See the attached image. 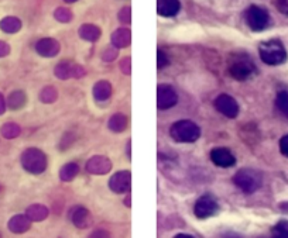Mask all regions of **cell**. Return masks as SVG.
<instances>
[{
	"instance_id": "1",
	"label": "cell",
	"mask_w": 288,
	"mask_h": 238,
	"mask_svg": "<svg viewBox=\"0 0 288 238\" xmlns=\"http://www.w3.org/2000/svg\"><path fill=\"white\" fill-rule=\"evenodd\" d=\"M229 74L236 81H249L257 74V68L247 54L236 53L229 58Z\"/></svg>"
},
{
	"instance_id": "2",
	"label": "cell",
	"mask_w": 288,
	"mask_h": 238,
	"mask_svg": "<svg viewBox=\"0 0 288 238\" xmlns=\"http://www.w3.org/2000/svg\"><path fill=\"white\" fill-rule=\"evenodd\" d=\"M260 58L267 65H281L287 59V51L281 41L269 40L261 42L259 46Z\"/></svg>"
},
{
	"instance_id": "3",
	"label": "cell",
	"mask_w": 288,
	"mask_h": 238,
	"mask_svg": "<svg viewBox=\"0 0 288 238\" xmlns=\"http://www.w3.org/2000/svg\"><path fill=\"white\" fill-rule=\"evenodd\" d=\"M233 183H235L241 192L254 193L259 191L260 186L263 183V176L259 171L252 168L239 169L233 176Z\"/></svg>"
},
{
	"instance_id": "4",
	"label": "cell",
	"mask_w": 288,
	"mask_h": 238,
	"mask_svg": "<svg viewBox=\"0 0 288 238\" xmlns=\"http://www.w3.org/2000/svg\"><path fill=\"white\" fill-rule=\"evenodd\" d=\"M170 134L176 142H195L201 137V128L189 120H181L171 126Z\"/></svg>"
},
{
	"instance_id": "5",
	"label": "cell",
	"mask_w": 288,
	"mask_h": 238,
	"mask_svg": "<svg viewBox=\"0 0 288 238\" xmlns=\"http://www.w3.org/2000/svg\"><path fill=\"white\" fill-rule=\"evenodd\" d=\"M21 163L26 171L31 174H41L44 169L47 168V158L42 154V151L37 148H29L21 155Z\"/></svg>"
},
{
	"instance_id": "6",
	"label": "cell",
	"mask_w": 288,
	"mask_h": 238,
	"mask_svg": "<svg viewBox=\"0 0 288 238\" xmlns=\"http://www.w3.org/2000/svg\"><path fill=\"white\" fill-rule=\"evenodd\" d=\"M245 17H246V23L250 27V30L257 31V33L267 29L270 26L271 21L269 12L265 9H263V7L256 6V5L247 9Z\"/></svg>"
},
{
	"instance_id": "7",
	"label": "cell",
	"mask_w": 288,
	"mask_h": 238,
	"mask_svg": "<svg viewBox=\"0 0 288 238\" xmlns=\"http://www.w3.org/2000/svg\"><path fill=\"white\" fill-rule=\"evenodd\" d=\"M218 210L219 204L218 202L215 200V198L211 196V195H204V196H201V198L196 200L194 207V213L198 219L204 220V219H209L212 216L216 215Z\"/></svg>"
},
{
	"instance_id": "8",
	"label": "cell",
	"mask_w": 288,
	"mask_h": 238,
	"mask_svg": "<svg viewBox=\"0 0 288 238\" xmlns=\"http://www.w3.org/2000/svg\"><path fill=\"white\" fill-rule=\"evenodd\" d=\"M215 107L220 114H224L228 118H235L239 114V105L229 94H219L215 99Z\"/></svg>"
},
{
	"instance_id": "9",
	"label": "cell",
	"mask_w": 288,
	"mask_h": 238,
	"mask_svg": "<svg viewBox=\"0 0 288 238\" xmlns=\"http://www.w3.org/2000/svg\"><path fill=\"white\" fill-rule=\"evenodd\" d=\"M178 102V94L175 90L168 85H160L157 89V106L160 110H167L172 106L176 105Z\"/></svg>"
},
{
	"instance_id": "10",
	"label": "cell",
	"mask_w": 288,
	"mask_h": 238,
	"mask_svg": "<svg viewBox=\"0 0 288 238\" xmlns=\"http://www.w3.org/2000/svg\"><path fill=\"white\" fill-rule=\"evenodd\" d=\"M211 159L212 162L215 163L216 166L220 168H230L236 163V157L232 154L230 150L224 148V147H219L211 151Z\"/></svg>"
},
{
	"instance_id": "11",
	"label": "cell",
	"mask_w": 288,
	"mask_h": 238,
	"mask_svg": "<svg viewBox=\"0 0 288 238\" xmlns=\"http://www.w3.org/2000/svg\"><path fill=\"white\" fill-rule=\"evenodd\" d=\"M110 189L115 191L116 193H123L130 189V172L129 171H123V172H118L113 175V178L109 182Z\"/></svg>"
},
{
	"instance_id": "12",
	"label": "cell",
	"mask_w": 288,
	"mask_h": 238,
	"mask_svg": "<svg viewBox=\"0 0 288 238\" xmlns=\"http://www.w3.org/2000/svg\"><path fill=\"white\" fill-rule=\"evenodd\" d=\"M180 0H157V12L164 17H172L180 12Z\"/></svg>"
},
{
	"instance_id": "13",
	"label": "cell",
	"mask_w": 288,
	"mask_h": 238,
	"mask_svg": "<svg viewBox=\"0 0 288 238\" xmlns=\"http://www.w3.org/2000/svg\"><path fill=\"white\" fill-rule=\"evenodd\" d=\"M35 48H37L38 54L44 55V57H53L58 53V44L51 38H44V40L38 41Z\"/></svg>"
},
{
	"instance_id": "14",
	"label": "cell",
	"mask_w": 288,
	"mask_h": 238,
	"mask_svg": "<svg viewBox=\"0 0 288 238\" xmlns=\"http://www.w3.org/2000/svg\"><path fill=\"white\" fill-rule=\"evenodd\" d=\"M30 219L26 216H14L12 220L9 221V228L13 232H24L29 230Z\"/></svg>"
},
{
	"instance_id": "15",
	"label": "cell",
	"mask_w": 288,
	"mask_h": 238,
	"mask_svg": "<svg viewBox=\"0 0 288 238\" xmlns=\"http://www.w3.org/2000/svg\"><path fill=\"white\" fill-rule=\"evenodd\" d=\"M0 29L3 30L5 33H17L18 30L21 29V23L17 17H5L2 21H0Z\"/></svg>"
},
{
	"instance_id": "16",
	"label": "cell",
	"mask_w": 288,
	"mask_h": 238,
	"mask_svg": "<svg viewBox=\"0 0 288 238\" xmlns=\"http://www.w3.org/2000/svg\"><path fill=\"white\" fill-rule=\"evenodd\" d=\"M94 93L95 98L98 100H106L109 99V96L112 93V89H110V85L107 82H98L94 89Z\"/></svg>"
},
{
	"instance_id": "17",
	"label": "cell",
	"mask_w": 288,
	"mask_h": 238,
	"mask_svg": "<svg viewBox=\"0 0 288 238\" xmlns=\"http://www.w3.org/2000/svg\"><path fill=\"white\" fill-rule=\"evenodd\" d=\"M9 107L13 109V110H17L20 107H23V105L26 103V96H24L23 92H13L10 96H9Z\"/></svg>"
},
{
	"instance_id": "18",
	"label": "cell",
	"mask_w": 288,
	"mask_h": 238,
	"mask_svg": "<svg viewBox=\"0 0 288 238\" xmlns=\"http://www.w3.org/2000/svg\"><path fill=\"white\" fill-rule=\"evenodd\" d=\"M27 216H29L30 220L34 221H41L46 216H47V210L44 206H31L27 210Z\"/></svg>"
},
{
	"instance_id": "19",
	"label": "cell",
	"mask_w": 288,
	"mask_h": 238,
	"mask_svg": "<svg viewBox=\"0 0 288 238\" xmlns=\"http://www.w3.org/2000/svg\"><path fill=\"white\" fill-rule=\"evenodd\" d=\"M276 105L278 107V110L281 111L284 116L288 117V92L287 90H282L278 92L276 99Z\"/></svg>"
},
{
	"instance_id": "20",
	"label": "cell",
	"mask_w": 288,
	"mask_h": 238,
	"mask_svg": "<svg viewBox=\"0 0 288 238\" xmlns=\"http://www.w3.org/2000/svg\"><path fill=\"white\" fill-rule=\"evenodd\" d=\"M74 223L79 227H85L91 224V220H89V215L86 213V210L82 209V207H78L75 210V217H74Z\"/></svg>"
},
{
	"instance_id": "21",
	"label": "cell",
	"mask_w": 288,
	"mask_h": 238,
	"mask_svg": "<svg viewBox=\"0 0 288 238\" xmlns=\"http://www.w3.org/2000/svg\"><path fill=\"white\" fill-rule=\"evenodd\" d=\"M273 235L277 238H288V221H278L273 228Z\"/></svg>"
},
{
	"instance_id": "22",
	"label": "cell",
	"mask_w": 288,
	"mask_h": 238,
	"mask_svg": "<svg viewBox=\"0 0 288 238\" xmlns=\"http://www.w3.org/2000/svg\"><path fill=\"white\" fill-rule=\"evenodd\" d=\"M81 35H82L83 38H86V40L95 41L100 35V31L99 29L95 27V26H83Z\"/></svg>"
},
{
	"instance_id": "23",
	"label": "cell",
	"mask_w": 288,
	"mask_h": 238,
	"mask_svg": "<svg viewBox=\"0 0 288 238\" xmlns=\"http://www.w3.org/2000/svg\"><path fill=\"white\" fill-rule=\"evenodd\" d=\"M2 134L6 138H14V137H17L18 134H20V127H18L17 124L9 123V124H5L2 127Z\"/></svg>"
},
{
	"instance_id": "24",
	"label": "cell",
	"mask_w": 288,
	"mask_h": 238,
	"mask_svg": "<svg viewBox=\"0 0 288 238\" xmlns=\"http://www.w3.org/2000/svg\"><path fill=\"white\" fill-rule=\"evenodd\" d=\"M109 127L112 128L113 131H123V128L126 127V117L122 114H116L110 118L109 122Z\"/></svg>"
},
{
	"instance_id": "25",
	"label": "cell",
	"mask_w": 288,
	"mask_h": 238,
	"mask_svg": "<svg viewBox=\"0 0 288 238\" xmlns=\"http://www.w3.org/2000/svg\"><path fill=\"white\" fill-rule=\"evenodd\" d=\"M78 174V166L75 163H68L64 168L61 169V179L62 180H71L75 175Z\"/></svg>"
},
{
	"instance_id": "26",
	"label": "cell",
	"mask_w": 288,
	"mask_h": 238,
	"mask_svg": "<svg viewBox=\"0 0 288 238\" xmlns=\"http://www.w3.org/2000/svg\"><path fill=\"white\" fill-rule=\"evenodd\" d=\"M157 57H159V59H157V66H159V69H161L163 66H165V65L168 64V58H167V55L163 53V50H159Z\"/></svg>"
},
{
	"instance_id": "27",
	"label": "cell",
	"mask_w": 288,
	"mask_h": 238,
	"mask_svg": "<svg viewBox=\"0 0 288 238\" xmlns=\"http://www.w3.org/2000/svg\"><path fill=\"white\" fill-rule=\"evenodd\" d=\"M277 9L282 13L288 16V0H277Z\"/></svg>"
},
{
	"instance_id": "28",
	"label": "cell",
	"mask_w": 288,
	"mask_h": 238,
	"mask_svg": "<svg viewBox=\"0 0 288 238\" xmlns=\"http://www.w3.org/2000/svg\"><path fill=\"white\" fill-rule=\"evenodd\" d=\"M280 150L285 157H288V135H284L280 141Z\"/></svg>"
},
{
	"instance_id": "29",
	"label": "cell",
	"mask_w": 288,
	"mask_h": 238,
	"mask_svg": "<svg viewBox=\"0 0 288 238\" xmlns=\"http://www.w3.org/2000/svg\"><path fill=\"white\" fill-rule=\"evenodd\" d=\"M9 53H10V46L7 45L6 42L0 41V58H2V57H6Z\"/></svg>"
},
{
	"instance_id": "30",
	"label": "cell",
	"mask_w": 288,
	"mask_h": 238,
	"mask_svg": "<svg viewBox=\"0 0 288 238\" xmlns=\"http://www.w3.org/2000/svg\"><path fill=\"white\" fill-rule=\"evenodd\" d=\"M6 110V102H5V98L0 94V114H3Z\"/></svg>"
},
{
	"instance_id": "31",
	"label": "cell",
	"mask_w": 288,
	"mask_h": 238,
	"mask_svg": "<svg viewBox=\"0 0 288 238\" xmlns=\"http://www.w3.org/2000/svg\"><path fill=\"white\" fill-rule=\"evenodd\" d=\"M176 238H192V235H188V234H178L175 235Z\"/></svg>"
},
{
	"instance_id": "32",
	"label": "cell",
	"mask_w": 288,
	"mask_h": 238,
	"mask_svg": "<svg viewBox=\"0 0 288 238\" xmlns=\"http://www.w3.org/2000/svg\"><path fill=\"white\" fill-rule=\"evenodd\" d=\"M65 2H75V0H65Z\"/></svg>"
}]
</instances>
